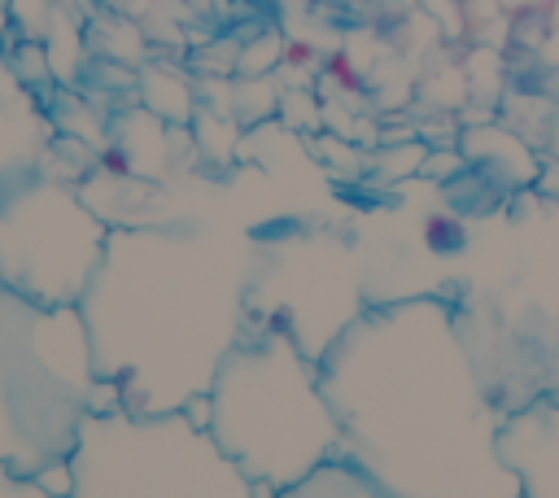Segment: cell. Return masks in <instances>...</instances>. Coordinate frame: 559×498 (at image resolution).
I'll return each instance as SVG.
<instances>
[{
	"label": "cell",
	"instance_id": "1",
	"mask_svg": "<svg viewBox=\"0 0 559 498\" xmlns=\"http://www.w3.org/2000/svg\"><path fill=\"white\" fill-rule=\"evenodd\" d=\"M336 454L393 498H524L498 450L507 411L437 297L354 315L314 358Z\"/></svg>",
	"mask_w": 559,
	"mask_h": 498
},
{
	"label": "cell",
	"instance_id": "2",
	"mask_svg": "<svg viewBox=\"0 0 559 498\" xmlns=\"http://www.w3.org/2000/svg\"><path fill=\"white\" fill-rule=\"evenodd\" d=\"M240 253L197 227H122L79 297L92 367L135 415L188 411L240 341Z\"/></svg>",
	"mask_w": 559,
	"mask_h": 498
},
{
	"label": "cell",
	"instance_id": "3",
	"mask_svg": "<svg viewBox=\"0 0 559 498\" xmlns=\"http://www.w3.org/2000/svg\"><path fill=\"white\" fill-rule=\"evenodd\" d=\"M205 432L258 489H288L336 459V415L319 363L280 323H245L205 389Z\"/></svg>",
	"mask_w": 559,
	"mask_h": 498
},
{
	"label": "cell",
	"instance_id": "4",
	"mask_svg": "<svg viewBox=\"0 0 559 498\" xmlns=\"http://www.w3.org/2000/svg\"><path fill=\"white\" fill-rule=\"evenodd\" d=\"M114 406L79 306H44L0 280V463L44 476L70 459L83 419Z\"/></svg>",
	"mask_w": 559,
	"mask_h": 498
},
{
	"label": "cell",
	"instance_id": "5",
	"mask_svg": "<svg viewBox=\"0 0 559 498\" xmlns=\"http://www.w3.org/2000/svg\"><path fill=\"white\" fill-rule=\"evenodd\" d=\"M70 498H275L192 411H92L70 450Z\"/></svg>",
	"mask_w": 559,
	"mask_h": 498
},
{
	"label": "cell",
	"instance_id": "6",
	"mask_svg": "<svg viewBox=\"0 0 559 498\" xmlns=\"http://www.w3.org/2000/svg\"><path fill=\"white\" fill-rule=\"evenodd\" d=\"M109 227L52 175L0 188V280L44 306H79Z\"/></svg>",
	"mask_w": 559,
	"mask_h": 498
},
{
	"label": "cell",
	"instance_id": "7",
	"mask_svg": "<svg viewBox=\"0 0 559 498\" xmlns=\"http://www.w3.org/2000/svg\"><path fill=\"white\" fill-rule=\"evenodd\" d=\"M498 450L520 476L524 498H559V402L537 398L502 419Z\"/></svg>",
	"mask_w": 559,
	"mask_h": 498
},
{
	"label": "cell",
	"instance_id": "8",
	"mask_svg": "<svg viewBox=\"0 0 559 498\" xmlns=\"http://www.w3.org/2000/svg\"><path fill=\"white\" fill-rule=\"evenodd\" d=\"M275 498H393V494H384L362 467H354L336 454V459L319 463L310 476H301L297 485L280 489Z\"/></svg>",
	"mask_w": 559,
	"mask_h": 498
},
{
	"label": "cell",
	"instance_id": "9",
	"mask_svg": "<svg viewBox=\"0 0 559 498\" xmlns=\"http://www.w3.org/2000/svg\"><path fill=\"white\" fill-rule=\"evenodd\" d=\"M0 498H70V494L44 485L39 476H26V472H13L0 463Z\"/></svg>",
	"mask_w": 559,
	"mask_h": 498
},
{
	"label": "cell",
	"instance_id": "10",
	"mask_svg": "<svg viewBox=\"0 0 559 498\" xmlns=\"http://www.w3.org/2000/svg\"><path fill=\"white\" fill-rule=\"evenodd\" d=\"M502 13H537V9H546L550 0H493Z\"/></svg>",
	"mask_w": 559,
	"mask_h": 498
},
{
	"label": "cell",
	"instance_id": "11",
	"mask_svg": "<svg viewBox=\"0 0 559 498\" xmlns=\"http://www.w3.org/2000/svg\"><path fill=\"white\" fill-rule=\"evenodd\" d=\"M546 13H550V22H559V0H550V4H546Z\"/></svg>",
	"mask_w": 559,
	"mask_h": 498
}]
</instances>
